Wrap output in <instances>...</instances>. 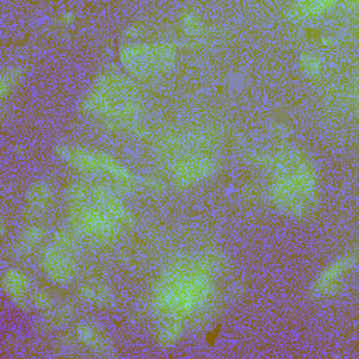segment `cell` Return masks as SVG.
Returning a JSON list of instances; mask_svg holds the SVG:
<instances>
[{"label": "cell", "instance_id": "20", "mask_svg": "<svg viewBox=\"0 0 359 359\" xmlns=\"http://www.w3.org/2000/svg\"><path fill=\"white\" fill-rule=\"evenodd\" d=\"M52 243L56 244L57 247H60V248L74 254L80 248L81 237L70 226L67 229L66 227H60V229L53 231Z\"/></svg>", "mask_w": 359, "mask_h": 359}, {"label": "cell", "instance_id": "8", "mask_svg": "<svg viewBox=\"0 0 359 359\" xmlns=\"http://www.w3.org/2000/svg\"><path fill=\"white\" fill-rule=\"evenodd\" d=\"M93 88L101 91L116 104L126 100L137 98L136 81L130 76L123 73V70H101L94 79Z\"/></svg>", "mask_w": 359, "mask_h": 359}, {"label": "cell", "instance_id": "22", "mask_svg": "<svg viewBox=\"0 0 359 359\" xmlns=\"http://www.w3.org/2000/svg\"><path fill=\"white\" fill-rule=\"evenodd\" d=\"M22 77V69L18 66L8 67L0 76V98L4 100L20 83Z\"/></svg>", "mask_w": 359, "mask_h": 359}, {"label": "cell", "instance_id": "29", "mask_svg": "<svg viewBox=\"0 0 359 359\" xmlns=\"http://www.w3.org/2000/svg\"><path fill=\"white\" fill-rule=\"evenodd\" d=\"M74 20H76L74 13L70 11V10H66V11H62V13L59 14V17H57V24H60L62 27H69V25H72V24L74 22Z\"/></svg>", "mask_w": 359, "mask_h": 359}, {"label": "cell", "instance_id": "27", "mask_svg": "<svg viewBox=\"0 0 359 359\" xmlns=\"http://www.w3.org/2000/svg\"><path fill=\"white\" fill-rule=\"evenodd\" d=\"M144 31V27L139 22H132L130 25H128L123 31V36L129 41V42H135L139 36H142Z\"/></svg>", "mask_w": 359, "mask_h": 359}, {"label": "cell", "instance_id": "13", "mask_svg": "<svg viewBox=\"0 0 359 359\" xmlns=\"http://www.w3.org/2000/svg\"><path fill=\"white\" fill-rule=\"evenodd\" d=\"M25 208L24 217L34 222L36 217L42 216L53 202V188L45 180H38L29 184L25 191Z\"/></svg>", "mask_w": 359, "mask_h": 359}, {"label": "cell", "instance_id": "30", "mask_svg": "<svg viewBox=\"0 0 359 359\" xmlns=\"http://www.w3.org/2000/svg\"><path fill=\"white\" fill-rule=\"evenodd\" d=\"M321 43L330 46V45L334 43V38H331V36H321Z\"/></svg>", "mask_w": 359, "mask_h": 359}, {"label": "cell", "instance_id": "10", "mask_svg": "<svg viewBox=\"0 0 359 359\" xmlns=\"http://www.w3.org/2000/svg\"><path fill=\"white\" fill-rule=\"evenodd\" d=\"M56 156L84 175L101 174V164L97 149H88L80 144H56Z\"/></svg>", "mask_w": 359, "mask_h": 359}, {"label": "cell", "instance_id": "19", "mask_svg": "<svg viewBox=\"0 0 359 359\" xmlns=\"http://www.w3.org/2000/svg\"><path fill=\"white\" fill-rule=\"evenodd\" d=\"M299 67L304 76L309 79H318L323 73V60L321 57L313 50H304L299 55L297 59Z\"/></svg>", "mask_w": 359, "mask_h": 359}, {"label": "cell", "instance_id": "17", "mask_svg": "<svg viewBox=\"0 0 359 359\" xmlns=\"http://www.w3.org/2000/svg\"><path fill=\"white\" fill-rule=\"evenodd\" d=\"M180 25L188 36H201L205 32V22L201 13L192 7L185 6L180 11Z\"/></svg>", "mask_w": 359, "mask_h": 359}, {"label": "cell", "instance_id": "25", "mask_svg": "<svg viewBox=\"0 0 359 359\" xmlns=\"http://www.w3.org/2000/svg\"><path fill=\"white\" fill-rule=\"evenodd\" d=\"M137 187L139 189H143V191H147L149 194H153V195H161L165 192L167 189V185L163 180L157 178V177H139L137 178Z\"/></svg>", "mask_w": 359, "mask_h": 359}, {"label": "cell", "instance_id": "28", "mask_svg": "<svg viewBox=\"0 0 359 359\" xmlns=\"http://www.w3.org/2000/svg\"><path fill=\"white\" fill-rule=\"evenodd\" d=\"M77 294H79V297H80L83 302L94 304V285L81 283V285L77 287Z\"/></svg>", "mask_w": 359, "mask_h": 359}, {"label": "cell", "instance_id": "3", "mask_svg": "<svg viewBox=\"0 0 359 359\" xmlns=\"http://www.w3.org/2000/svg\"><path fill=\"white\" fill-rule=\"evenodd\" d=\"M118 57L122 70L133 80H149L168 72L177 59L174 42H126L121 45Z\"/></svg>", "mask_w": 359, "mask_h": 359}, {"label": "cell", "instance_id": "15", "mask_svg": "<svg viewBox=\"0 0 359 359\" xmlns=\"http://www.w3.org/2000/svg\"><path fill=\"white\" fill-rule=\"evenodd\" d=\"M43 238H45L43 227L35 223H29L20 231L18 238L14 244V252L20 257L29 255L38 245H41Z\"/></svg>", "mask_w": 359, "mask_h": 359}, {"label": "cell", "instance_id": "12", "mask_svg": "<svg viewBox=\"0 0 359 359\" xmlns=\"http://www.w3.org/2000/svg\"><path fill=\"white\" fill-rule=\"evenodd\" d=\"M1 289L6 296L21 310H28L31 307V279L24 271L18 268L6 269L1 275Z\"/></svg>", "mask_w": 359, "mask_h": 359}, {"label": "cell", "instance_id": "14", "mask_svg": "<svg viewBox=\"0 0 359 359\" xmlns=\"http://www.w3.org/2000/svg\"><path fill=\"white\" fill-rule=\"evenodd\" d=\"M338 6L339 3L337 0H297L290 3L285 13L287 18L293 21H302L321 17Z\"/></svg>", "mask_w": 359, "mask_h": 359}, {"label": "cell", "instance_id": "31", "mask_svg": "<svg viewBox=\"0 0 359 359\" xmlns=\"http://www.w3.org/2000/svg\"><path fill=\"white\" fill-rule=\"evenodd\" d=\"M4 231H6V223H4V219L0 220V234L4 236Z\"/></svg>", "mask_w": 359, "mask_h": 359}, {"label": "cell", "instance_id": "26", "mask_svg": "<svg viewBox=\"0 0 359 359\" xmlns=\"http://www.w3.org/2000/svg\"><path fill=\"white\" fill-rule=\"evenodd\" d=\"M269 130H271L272 135H273L275 137H278L280 142H285V140L290 136V133H292L290 126H289L287 123H285V122H273V123H271Z\"/></svg>", "mask_w": 359, "mask_h": 359}, {"label": "cell", "instance_id": "9", "mask_svg": "<svg viewBox=\"0 0 359 359\" xmlns=\"http://www.w3.org/2000/svg\"><path fill=\"white\" fill-rule=\"evenodd\" d=\"M90 201L107 212L114 220H116L123 229L133 227L136 223L135 215L125 205L122 196L116 194L109 185L90 184Z\"/></svg>", "mask_w": 359, "mask_h": 359}, {"label": "cell", "instance_id": "5", "mask_svg": "<svg viewBox=\"0 0 359 359\" xmlns=\"http://www.w3.org/2000/svg\"><path fill=\"white\" fill-rule=\"evenodd\" d=\"M219 163L205 153H192L172 161L170 174L177 189L192 188L216 174Z\"/></svg>", "mask_w": 359, "mask_h": 359}, {"label": "cell", "instance_id": "24", "mask_svg": "<svg viewBox=\"0 0 359 359\" xmlns=\"http://www.w3.org/2000/svg\"><path fill=\"white\" fill-rule=\"evenodd\" d=\"M53 297L52 294L45 290V289H35L32 290V293H29V304L31 307L39 310V311H48L49 309H52L53 304Z\"/></svg>", "mask_w": 359, "mask_h": 359}, {"label": "cell", "instance_id": "18", "mask_svg": "<svg viewBox=\"0 0 359 359\" xmlns=\"http://www.w3.org/2000/svg\"><path fill=\"white\" fill-rule=\"evenodd\" d=\"M74 316V307L72 304H62V306H53L48 311H43L42 323L46 328H59L70 323V320Z\"/></svg>", "mask_w": 359, "mask_h": 359}, {"label": "cell", "instance_id": "11", "mask_svg": "<svg viewBox=\"0 0 359 359\" xmlns=\"http://www.w3.org/2000/svg\"><path fill=\"white\" fill-rule=\"evenodd\" d=\"M77 342L98 356H112L114 346L102 327L93 321H81L74 328Z\"/></svg>", "mask_w": 359, "mask_h": 359}, {"label": "cell", "instance_id": "2", "mask_svg": "<svg viewBox=\"0 0 359 359\" xmlns=\"http://www.w3.org/2000/svg\"><path fill=\"white\" fill-rule=\"evenodd\" d=\"M268 198L280 213L296 220L310 217L320 203V175L310 156L280 142Z\"/></svg>", "mask_w": 359, "mask_h": 359}, {"label": "cell", "instance_id": "21", "mask_svg": "<svg viewBox=\"0 0 359 359\" xmlns=\"http://www.w3.org/2000/svg\"><path fill=\"white\" fill-rule=\"evenodd\" d=\"M65 198L67 205H79L90 201V184L86 181H72L65 188Z\"/></svg>", "mask_w": 359, "mask_h": 359}, {"label": "cell", "instance_id": "16", "mask_svg": "<svg viewBox=\"0 0 359 359\" xmlns=\"http://www.w3.org/2000/svg\"><path fill=\"white\" fill-rule=\"evenodd\" d=\"M161 324L156 331V342L160 348L167 349L180 342L184 334L182 320H160Z\"/></svg>", "mask_w": 359, "mask_h": 359}, {"label": "cell", "instance_id": "7", "mask_svg": "<svg viewBox=\"0 0 359 359\" xmlns=\"http://www.w3.org/2000/svg\"><path fill=\"white\" fill-rule=\"evenodd\" d=\"M38 261L43 275L56 286H67L76 278L77 262L74 254L53 243L42 247Z\"/></svg>", "mask_w": 359, "mask_h": 359}, {"label": "cell", "instance_id": "23", "mask_svg": "<svg viewBox=\"0 0 359 359\" xmlns=\"http://www.w3.org/2000/svg\"><path fill=\"white\" fill-rule=\"evenodd\" d=\"M115 303V296L112 289L105 283L94 285V304L102 309H109Z\"/></svg>", "mask_w": 359, "mask_h": 359}, {"label": "cell", "instance_id": "6", "mask_svg": "<svg viewBox=\"0 0 359 359\" xmlns=\"http://www.w3.org/2000/svg\"><path fill=\"white\" fill-rule=\"evenodd\" d=\"M358 265V250L353 248L321 269L310 286L313 297H331L341 292L344 287L345 276Z\"/></svg>", "mask_w": 359, "mask_h": 359}, {"label": "cell", "instance_id": "1", "mask_svg": "<svg viewBox=\"0 0 359 359\" xmlns=\"http://www.w3.org/2000/svg\"><path fill=\"white\" fill-rule=\"evenodd\" d=\"M216 271L208 255H180L151 286V310L158 320H187L206 309L215 296Z\"/></svg>", "mask_w": 359, "mask_h": 359}, {"label": "cell", "instance_id": "4", "mask_svg": "<svg viewBox=\"0 0 359 359\" xmlns=\"http://www.w3.org/2000/svg\"><path fill=\"white\" fill-rule=\"evenodd\" d=\"M69 226L88 244L108 247L122 234L123 227L94 202L69 205Z\"/></svg>", "mask_w": 359, "mask_h": 359}]
</instances>
